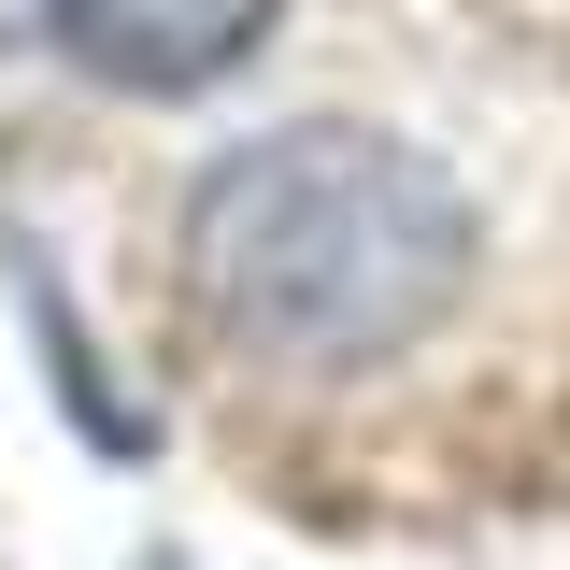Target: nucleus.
I'll return each instance as SVG.
<instances>
[{
    "mask_svg": "<svg viewBox=\"0 0 570 570\" xmlns=\"http://www.w3.org/2000/svg\"><path fill=\"white\" fill-rule=\"evenodd\" d=\"M272 14H285V0H43V29H58L71 58L100 71V86H142V100L214 86Z\"/></svg>",
    "mask_w": 570,
    "mask_h": 570,
    "instance_id": "nucleus-2",
    "label": "nucleus"
},
{
    "mask_svg": "<svg viewBox=\"0 0 570 570\" xmlns=\"http://www.w3.org/2000/svg\"><path fill=\"white\" fill-rule=\"evenodd\" d=\"M186 272L243 343L299 356V371H356L400 356L471 272V200L385 129H272L214 157L200 214H186Z\"/></svg>",
    "mask_w": 570,
    "mask_h": 570,
    "instance_id": "nucleus-1",
    "label": "nucleus"
}]
</instances>
